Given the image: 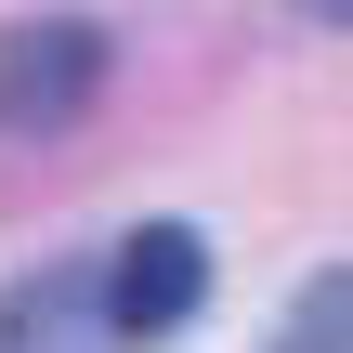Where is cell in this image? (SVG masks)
Listing matches in <instances>:
<instances>
[{
	"label": "cell",
	"mask_w": 353,
	"mask_h": 353,
	"mask_svg": "<svg viewBox=\"0 0 353 353\" xmlns=\"http://www.w3.org/2000/svg\"><path fill=\"white\" fill-rule=\"evenodd\" d=\"M92 92H105V26L39 13L0 39V144H52L65 118H92Z\"/></svg>",
	"instance_id": "obj_1"
},
{
	"label": "cell",
	"mask_w": 353,
	"mask_h": 353,
	"mask_svg": "<svg viewBox=\"0 0 353 353\" xmlns=\"http://www.w3.org/2000/svg\"><path fill=\"white\" fill-rule=\"evenodd\" d=\"M0 353H131L105 262H26L0 288Z\"/></svg>",
	"instance_id": "obj_2"
},
{
	"label": "cell",
	"mask_w": 353,
	"mask_h": 353,
	"mask_svg": "<svg viewBox=\"0 0 353 353\" xmlns=\"http://www.w3.org/2000/svg\"><path fill=\"white\" fill-rule=\"evenodd\" d=\"M105 288H118V327H131V341H170V327L210 301V236H196V223L118 236V249H105Z\"/></svg>",
	"instance_id": "obj_3"
},
{
	"label": "cell",
	"mask_w": 353,
	"mask_h": 353,
	"mask_svg": "<svg viewBox=\"0 0 353 353\" xmlns=\"http://www.w3.org/2000/svg\"><path fill=\"white\" fill-rule=\"evenodd\" d=\"M275 353H353V262L301 275V301L275 314Z\"/></svg>",
	"instance_id": "obj_4"
},
{
	"label": "cell",
	"mask_w": 353,
	"mask_h": 353,
	"mask_svg": "<svg viewBox=\"0 0 353 353\" xmlns=\"http://www.w3.org/2000/svg\"><path fill=\"white\" fill-rule=\"evenodd\" d=\"M314 13H327V26H353V0H314Z\"/></svg>",
	"instance_id": "obj_5"
}]
</instances>
